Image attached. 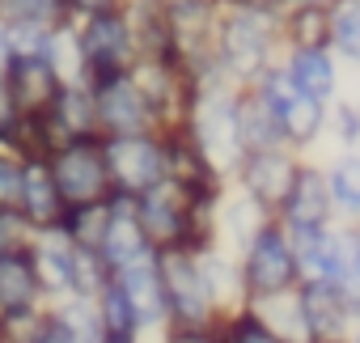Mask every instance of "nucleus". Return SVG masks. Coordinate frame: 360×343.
Returning <instances> with one entry per match:
<instances>
[{
    "instance_id": "nucleus-1",
    "label": "nucleus",
    "mask_w": 360,
    "mask_h": 343,
    "mask_svg": "<svg viewBox=\"0 0 360 343\" xmlns=\"http://www.w3.org/2000/svg\"><path fill=\"white\" fill-rule=\"evenodd\" d=\"M51 179L64 195L68 208L81 204H102L115 195L110 174H106V157H102V136H85V140H64L51 148L47 157Z\"/></svg>"
},
{
    "instance_id": "nucleus-2",
    "label": "nucleus",
    "mask_w": 360,
    "mask_h": 343,
    "mask_svg": "<svg viewBox=\"0 0 360 343\" xmlns=\"http://www.w3.org/2000/svg\"><path fill=\"white\" fill-rule=\"evenodd\" d=\"M102 157L106 174L119 195H144L165 179V144L153 131H123V136H102Z\"/></svg>"
},
{
    "instance_id": "nucleus-3",
    "label": "nucleus",
    "mask_w": 360,
    "mask_h": 343,
    "mask_svg": "<svg viewBox=\"0 0 360 343\" xmlns=\"http://www.w3.org/2000/svg\"><path fill=\"white\" fill-rule=\"evenodd\" d=\"M157 271H161V288H165V313H174L178 326H200L212 313V284L204 276L200 250H157Z\"/></svg>"
},
{
    "instance_id": "nucleus-4",
    "label": "nucleus",
    "mask_w": 360,
    "mask_h": 343,
    "mask_svg": "<svg viewBox=\"0 0 360 343\" xmlns=\"http://www.w3.org/2000/svg\"><path fill=\"white\" fill-rule=\"evenodd\" d=\"M72 26H77V47H81L85 81H98V77H110V72H127L136 64V43H131L123 9L94 13V18H81Z\"/></svg>"
},
{
    "instance_id": "nucleus-5",
    "label": "nucleus",
    "mask_w": 360,
    "mask_h": 343,
    "mask_svg": "<svg viewBox=\"0 0 360 343\" xmlns=\"http://www.w3.org/2000/svg\"><path fill=\"white\" fill-rule=\"evenodd\" d=\"M94 89V110H98V136H123V131H153L157 115L140 89V81L127 72H110L89 81Z\"/></svg>"
},
{
    "instance_id": "nucleus-6",
    "label": "nucleus",
    "mask_w": 360,
    "mask_h": 343,
    "mask_svg": "<svg viewBox=\"0 0 360 343\" xmlns=\"http://www.w3.org/2000/svg\"><path fill=\"white\" fill-rule=\"evenodd\" d=\"M271 51V26L267 13L242 5L238 13H229L221 22V39H217V56L225 64V72L233 77H259Z\"/></svg>"
},
{
    "instance_id": "nucleus-7",
    "label": "nucleus",
    "mask_w": 360,
    "mask_h": 343,
    "mask_svg": "<svg viewBox=\"0 0 360 343\" xmlns=\"http://www.w3.org/2000/svg\"><path fill=\"white\" fill-rule=\"evenodd\" d=\"M259 102L271 110V119L280 123V131L292 136L297 144L314 140V131L322 127V102L309 98V93H301V89L288 81V72H267Z\"/></svg>"
},
{
    "instance_id": "nucleus-8",
    "label": "nucleus",
    "mask_w": 360,
    "mask_h": 343,
    "mask_svg": "<svg viewBox=\"0 0 360 343\" xmlns=\"http://www.w3.org/2000/svg\"><path fill=\"white\" fill-rule=\"evenodd\" d=\"M297 276V263H292V250L284 242L280 229L263 225L255 238H250V254H246V284L255 297H280Z\"/></svg>"
},
{
    "instance_id": "nucleus-9",
    "label": "nucleus",
    "mask_w": 360,
    "mask_h": 343,
    "mask_svg": "<svg viewBox=\"0 0 360 343\" xmlns=\"http://www.w3.org/2000/svg\"><path fill=\"white\" fill-rule=\"evenodd\" d=\"M64 208H68V204H64V195H60V187H56V179H51L47 157H26V161H22V195H18L22 221H26L34 233H51V229H60Z\"/></svg>"
},
{
    "instance_id": "nucleus-10",
    "label": "nucleus",
    "mask_w": 360,
    "mask_h": 343,
    "mask_svg": "<svg viewBox=\"0 0 360 343\" xmlns=\"http://www.w3.org/2000/svg\"><path fill=\"white\" fill-rule=\"evenodd\" d=\"M5 81L22 106V115H47V106L56 102L64 77L56 72V64L47 60V51H34V56H9L5 60Z\"/></svg>"
},
{
    "instance_id": "nucleus-11",
    "label": "nucleus",
    "mask_w": 360,
    "mask_h": 343,
    "mask_svg": "<svg viewBox=\"0 0 360 343\" xmlns=\"http://www.w3.org/2000/svg\"><path fill=\"white\" fill-rule=\"evenodd\" d=\"M148 250H153V246H148L144 225H140V216H136V200L115 191V195L106 200V229H102V242H98L102 263L115 271V267H123V263L148 254Z\"/></svg>"
},
{
    "instance_id": "nucleus-12",
    "label": "nucleus",
    "mask_w": 360,
    "mask_h": 343,
    "mask_svg": "<svg viewBox=\"0 0 360 343\" xmlns=\"http://www.w3.org/2000/svg\"><path fill=\"white\" fill-rule=\"evenodd\" d=\"M110 276L123 288V297H127V305L136 313V326H153V322L165 318V288H161V271H157V250L115 267Z\"/></svg>"
},
{
    "instance_id": "nucleus-13",
    "label": "nucleus",
    "mask_w": 360,
    "mask_h": 343,
    "mask_svg": "<svg viewBox=\"0 0 360 343\" xmlns=\"http://www.w3.org/2000/svg\"><path fill=\"white\" fill-rule=\"evenodd\" d=\"M39 301H43V288H39V276H34L30 246L0 250V318L30 313V309H39Z\"/></svg>"
},
{
    "instance_id": "nucleus-14",
    "label": "nucleus",
    "mask_w": 360,
    "mask_h": 343,
    "mask_svg": "<svg viewBox=\"0 0 360 343\" xmlns=\"http://www.w3.org/2000/svg\"><path fill=\"white\" fill-rule=\"evenodd\" d=\"M43 119H47V127L56 131L60 144H64V140L98 136V110H94V89H89V81H64Z\"/></svg>"
},
{
    "instance_id": "nucleus-15",
    "label": "nucleus",
    "mask_w": 360,
    "mask_h": 343,
    "mask_svg": "<svg viewBox=\"0 0 360 343\" xmlns=\"http://www.w3.org/2000/svg\"><path fill=\"white\" fill-rule=\"evenodd\" d=\"M242 179H246V191L259 208H276L288 200L292 191V179H297V169L284 153L276 148H255L246 153V165H242Z\"/></svg>"
},
{
    "instance_id": "nucleus-16",
    "label": "nucleus",
    "mask_w": 360,
    "mask_h": 343,
    "mask_svg": "<svg viewBox=\"0 0 360 343\" xmlns=\"http://www.w3.org/2000/svg\"><path fill=\"white\" fill-rule=\"evenodd\" d=\"M301 322L314 335V343H339L347 322V297L330 280H309L301 292Z\"/></svg>"
},
{
    "instance_id": "nucleus-17",
    "label": "nucleus",
    "mask_w": 360,
    "mask_h": 343,
    "mask_svg": "<svg viewBox=\"0 0 360 343\" xmlns=\"http://www.w3.org/2000/svg\"><path fill=\"white\" fill-rule=\"evenodd\" d=\"M30 254H34V276H39L43 297H47V301L72 297V242H68L60 229L34 233Z\"/></svg>"
},
{
    "instance_id": "nucleus-18",
    "label": "nucleus",
    "mask_w": 360,
    "mask_h": 343,
    "mask_svg": "<svg viewBox=\"0 0 360 343\" xmlns=\"http://www.w3.org/2000/svg\"><path fill=\"white\" fill-rule=\"evenodd\" d=\"M284 208H288V221H292V225L322 229V221H326V212H330V191H326V183L314 174V169H305V174L292 179V191H288Z\"/></svg>"
},
{
    "instance_id": "nucleus-19",
    "label": "nucleus",
    "mask_w": 360,
    "mask_h": 343,
    "mask_svg": "<svg viewBox=\"0 0 360 343\" xmlns=\"http://www.w3.org/2000/svg\"><path fill=\"white\" fill-rule=\"evenodd\" d=\"M5 26H39V30H60L68 18L64 0H0Z\"/></svg>"
},
{
    "instance_id": "nucleus-20",
    "label": "nucleus",
    "mask_w": 360,
    "mask_h": 343,
    "mask_svg": "<svg viewBox=\"0 0 360 343\" xmlns=\"http://www.w3.org/2000/svg\"><path fill=\"white\" fill-rule=\"evenodd\" d=\"M288 81H292L301 93H309V98H318V102H322V98L335 89V68H330V60H326V56H318L314 47H301V51L292 56Z\"/></svg>"
},
{
    "instance_id": "nucleus-21",
    "label": "nucleus",
    "mask_w": 360,
    "mask_h": 343,
    "mask_svg": "<svg viewBox=\"0 0 360 343\" xmlns=\"http://www.w3.org/2000/svg\"><path fill=\"white\" fill-rule=\"evenodd\" d=\"M94 309H98V318H102V330H106V335H131V330H136V313H131V305H127L123 288L115 284V276L94 292Z\"/></svg>"
},
{
    "instance_id": "nucleus-22",
    "label": "nucleus",
    "mask_w": 360,
    "mask_h": 343,
    "mask_svg": "<svg viewBox=\"0 0 360 343\" xmlns=\"http://www.w3.org/2000/svg\"><path fill=\"white\" fill-rule=\"evenodd\" d=\"M330 200H339L343 212H360V157H343L330 169Z\"/></svg>"
},
{
    "instance_id": "nucleus-23",
    "label": "nucleus",
    "mask_w": 360,
    "mask_h": 343,
    "mask_svg": "<svg viewBox=\"0 0 360 343\" xmlns=\"http://www.w3.org/2000/svg\"><path fill=\"white\" fill-rule=\"evenodd\" d=\"M330 39L339 43L343 56L360 60V0H339L335 22H330Z\"/></svg>"
},
{
    "instance_id": "nucleus-24",
    "label": "nucleus",
    "mask_w": 360,
    "mask_h": 343,
    "mask_svg": "<svg viewBox=\"0 0 360 343\" xmlns=\"http://www.w3.org/2000/svg\"><path fill=\"white\" fill-rule=\"evenodd\" d=\"M18 195H22V157L0 144V208H18Z\"/></svg>"
},
{
    "instance_id": "nucleus-25",
    "label": "nucleus",
    "mask_w": 360,
    "mask_h": 343,
    "mask_svg": "<svg viewBox=\"0 0 360 343\" xmlns=\"http://www.w3.org/2000/svg\"><path fill=\"white\" fill-rule=\"evenodd\" d=\"M34 242V229L22 221L18 208H0V250H18V246H30Z\"/></svg>"
},
{
    "instance_id": "nucleus-26",
    "label": "nucleus",
    "mask_w": 360,
    "mask_h": 343,
    "mask_svg": "<svg viewBox=\"0 0 360 343\" xmlns=\"http://www.w3.org/2000/svg\"><path fill=\"white\" fill-rule=\"evenodd\" d=\"M297 39H301L305 47H318L322 39H330V22H326V13H322L318 5H305V9L297 13Z\"/></svg>"
},
{
    "instance_id": "nucleus-27",
    "label": "nucleus",
    "mask_w": 360,
    "mask_h": 343,
    "mask_svg": "<svg viewBox=\"0 0 360 343\" xmlns=\"http://www.w3.org/2000/svg\"><path fill=\"white\" fill-rule=\"evenodd\" d=\"M225 343H284L271 326H263L259 318H238L225 335Z\"/></svg>"
},
{
    "instance_id": "nucleus-28",
    "label": "nucleus",
    "mask_w": 360,
    "mask_h": 343,
    "mask_svg": "<svg viewBox=\"0 0 360 343\" xmlns=\"http://www.w3.org/2000/svg\"><path fill=\"white\" fill-rule=\"evenodd\" d=\"M18 123H22V106H18V98H13L5 72H0V144H9V140H13Z\"/></svg>"
},
{
    "instance_id": "nucleus-29",
    "label": "nucleus",
    "mask_w": 360,
    "mask_h": 343,
    "mask_svg": "<svg viewBox=\"0 0 360 343\" xmlns=\"http://www.w3.org/2000/svg\"><path fill=\"white\" fill-rule=\"evenodd\" d=\"M68 5V18L81 22V18H94V13H110V9H123V0H64Z\"/></svg>"
},
{
    "instance_id": "nucleus-30",
    "label": "nucleus",
    "mask_w": 360,
    "mask_h": 343,
    "mask_svg": "<svg viewBox=\"0 0 360 343\" xmlns=\"http://www.w3.org/2000/svg\"><path fill=\"white\" fill-rule=\"evenodd\" d=\"M169 343H212V339H208V335H200L195 326H183V330H178Z\"/></svg>"
},
{
    "instance_id": "nucleus-31",
    "label": "nucleus",
    "mask_w": 360,
    "mask_h": 343,
    "mask_svg": "<svg viewBox=\"0 0 360 343\" xmlns=\"http://www.w3.org/2000/svg\"><path fill=\"white\" fill-rule=\"evenodd\" d=\"M360 136V119L352 110H343V140H356Z\"/></svg>"
},
{
    "instance_id": "nucleus-32",
    "label": "nucleus",
    "mask_w": 360,
    "mask_h": 343,
    "mask_svg": "<svg viewBox=\"0 0 360 343\" xmlns=\"http://www.w3.org/2000/svg\"><path fill=\"white\" fill-rule=\"evenodd\" d=\"M5 60H9V26L0 18V68H5Z\"/></svg>"
},
{
    "instance_id": "nucleus-33",
    "label": "nucleus",
    "mask_w": 360,
    "mask_h": 343,
    "mask_svg": "<svg viewBox=\"0 0 360 343\" xmlns=\"http://www.w3.org/2000/svg\"><path fill=\"white\" fill-rule=\"evenodd\" d=\"M102 343H136V339H131V335H106Z\"/></svg>"
},
{
    "instance_id": "nucleus-34",
    "label": "nucleus",
    "mask_w": 360,
    "mask_h": 343,
    "mask_svg": "<svg viewBox=\"0 0 360 343\" xmlns=\"http://www.w3.org/2000/svg\"><path fill=\"white\" fill-rule=\"evenodd\" d=\"M229 5H250V0H229Z\"/></svg>"
},
{
    "instance_id": "nucleus-35",
    "label": "nucleus",
    "mask_w": 360,
    "mask_h": 343,
    "mask_svg": "<svg viewBox=\"0 0 360 343\" xmlns=\"http://www.w3.org/2000/svg\"><path fill=\"white\" fill-rule=\"evenodd\" d=\"M305 5H318V0H305Z\"/></svg>"
},
{
    "instance_id": "nucleus-36",
    "label": "nucleus",
    "mask_w": 360,
    "mask_h": 343,
    "mask_svg": "<svg viewBox=\"0 0 360 343\" xmlns=\"http://www.w3.org/2000/svg\"><path fill=\"white\" fill-rule=\"evenodd\" d=\"M0 343H5V335H0Z\"/></svg>"
},
{
    "instance_id": "nucleus-37",
    "label": "nucleus",
    "mask_w": 360,
    "mask_h": 343,
    "mask_svg": "<svg viewBox=\"0 0 360 343\" xmlns=\"http://www.w3.org/2000/svg\"><path fill=\"white\" fill-rule=\"evenodd\" d=\"M356 343H360V339H356Z\"/></svg>"
}]
</instances>
